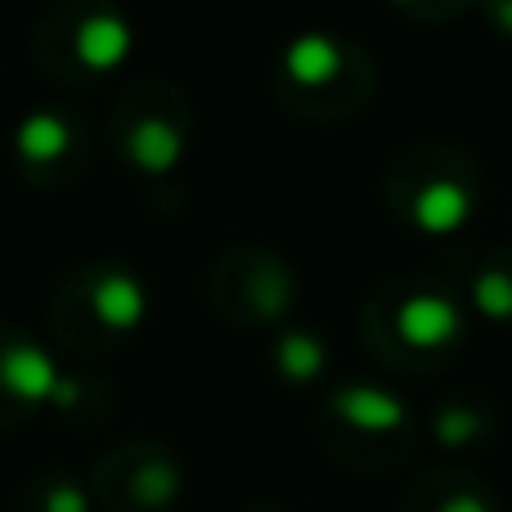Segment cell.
<instances>
[{
  "instance_id": "obj_1",
  "label": "cell",
  "mask_w": 512,
  "mask_h": 512,
  "mask_svg": "<svg viewBox=\"0 0 512 512\" xmlns=\"http://www.w3.org/2000/svg\"><path fill=\"white\" fill-rule=\"evenodd\" d=\"M0 387L18 400H54V405H77V382L59 378L54 360L41 346H9L0 355Z\"/></svg>"
},
{
  "instance_id": "obj_2",
  "label": "cell",
  "mask_w": 512,
  "mask_h": 512,
  "mask_svg": "<svg viewBox=\"0 0 512 512\" xmlns=\"http://www.w3.org/2000/svg\"><path fill=\"white\" fill-rule=\"evenodd\" d=\"M400 337L418 351H436V346H450L463 333V315L450 297L441 292H414V297L400 306Z\"/></svg>"
},
{
  "instance_id": "obj_3",
  "label": "cell",
  "mask_w": 512,
  "mask_h": 512,
  "mask_svg": "<svg viewBox=\"0 0 512 512\" xmlns=\"http://www.w3.org/2000/svg\"><path fill=\"white\" fill-rule=\"evenodd\" d=\"M333 409L342 423H351L355 432H396V427H405L409 409L400 396H391V391L382 387H346L333 396Z\"/></svg>"
},
{
  "instance_id": "obj_4",
  "label": "cell",
  "mask_w": 512,
  "mask_h": 512,
  "mask_svg": "<svg viewBox=\"0 0 512 512\" xmlns=\"http://www.w3.org/2000/svg\"><path fill=\"white\" fill-rule=\"evenodd\" d=\"M472 216V194L459 185V180H432L427 189H418L414 198V225L423 234H454L463 230Z\"/></svg>"
},
{
  "instance_id": "obj_5",
  "label": "cell",
  "mask_w": 512,
  "mask_h": 512,
  "mask_svg": "<svg viewBox=\"0 0 512 512\" xmlns=\"http://www.w3.org/2000/svg\"><path fill=\"white\" fill-rule=\"evenodd\" d=\"M131 27H126V18L117 14H95L86 18V23L77 27V59L86 63V68L95 72H108L117 68V63L131 54Z\"/></svg>"
},
{
  "instance_id": "obj_6",
  "label": "cell",
  "mask_w": 512,
  "mask_h": 512,
  "mask_svg": "<svg viewBox=\"0 0 512 512\" xmlns=\"http://www.w3.org/2000/svg\"><path fill=\"white\" fill-rule=\"evenodd\" d=\"M283 68H288V77L301 81V86H324V81H333L337 68H342V50H337L333 36L306 32V36H297V41L288 45Z\"/></svg>"
},
{
  "instance_id": "obj_7",
  "label": "cell",
  "mask_w": 512,
  "mask_h": 512,
  "mask_svg": "<svg viewBox=\"0 0 512 512\" xmlns=\"http://www.w3.org/2000/svg\"><path fill=\"white\" fill-rule=\"evenodd\" d=\"M149 310V297H144L140 279L131 274H104L95 288V315L104 319L108 328H135Z\"/></svg>"
},
{
  "instance_id": "obj_8",
  "label": "cell",
  "mask_w": 512,
  "mask_h": 512,
  "mask_svg": "<svg viewBox=\"0 0 512 512\" xmlns=\"http://www.w3.org/2000/svg\"><path fill=\"white\" fill-rule=\"evenodd\" d=\"M180 153H185V140H180V131L171 122H162V117H144L131 131V158L140 162L144 171H153V176L176 167Z\"/></svg>"
},
{
  "instance_id": "obj_9",
  "label": "cell",
  "mask_w": 512,
  "mask_h": 512,
  "mask_svg": "<svg viewBox=\"0 0 512 512\" xmlns=\"http://www.w3.org/2000/svg\"><path fill=\"white\" fill-rule=\"evenodd\" d=\"M274 360H279V373L288 382H315L328 364V351H324V342L310 333H283Z\"/></svg>"
},
{
  "instance_id": "obj_10",
  "label": "cell",
  "mask_w": 512,
  "mask_h": 512,
  "mask_svg": "<svg viewBox=\"0 0 512 512\" xmlns=\"http://www.w3.org/2000/svg\"><path fill=\"white\" fill-rule=\"evenodd\" d=\"M14 144L27 162H54L63 149H68V126H63V117H54V113H32L23 126H18Z\"/></svg>"
},
{
  "instance_id": "obj_11",
  "label": "cell",
  "mask_w": 512,
  "mask_h": 512,
  "mask_svg": "<svg viewBox=\"0 0 512 512\" xmlns=\"http://www.w3.org/2000/svg\"><path fill=\"white\" fill-rule=\"evenodd\" d=\"M176 495H180V472L171 468V463H149V468H140V477H135V499H140V504L162 508Z\"/></svg>"
},
{
  "instance_id": "obj_12",
  "label": "cell",
  "mask_w": 512,
  "mask_h": 512,
  "mask_svg": "<svg viewBox=\"0 0 512 512\" xmlns=\"http://www.w3.org/2000/svg\"><path fill=\"white\" fill-rule=\"evenodd\" d=\"M481 432V414L477 409H463V405H450L436 414V441L450 445V450H463V445H472Z\"/></svg>"
},
{
  "instance_id": "obj_13",
  "label": "cell",
  "mask_w": 512,
  "mask_h": 512,
  "mask_svg": "<svg viewBox=\"0 0 512 512\" xmlns=\"http://www.w3.org/2000/svg\"><path fill=\"white\" fill-rule=\"evenodd\" d=\"M477 306L490 319H512V279L508 274H481L477 279Z\"/></svg>"
},
{
  "instance_id": "obj_14",
  "label": "cell",
  "mask_w": 512,
  "mask_h": 512,
  "mask_svg": "<svg viewBox=\"0 0 512 512\" xmlns=\"http://www.w3.org/2000/svg\"><path fill=\"white\" fill-rule=\"evenodd\" d=\"M45 512H90V499L77 486H54L45 495Z\"/></svg>"
},
{
  "instance_id": "obj_15",
  "label": "cell",
  "mask_w": 512,
  "mask_h": 512,
  "mask_svg": "<svg viewBox=\"0 0 512 512\" xmlns=\"http://www.w3.org/2000/svg\"><path fill=\"white\" fill-rule=\"evenodd\" d=\"M436 512H490V504H486L481 495H468V490H463V495H450V499H445V504L436 508Z\"/></svg>"
},
{
  "instance_id": "obj_16",
  "label": "cell",
  "mask_w": 512,
  "mask_h": 512,
  "mask_svg": "<svg viewBox=\"0 0 512 512\" xmlns=\"http://www.w3.org/2000/svg\"><path fill=\"white\" fill-rule=\"evenodd\" d=\"M495 27H504L512 36V0H495Z\"/></svg>"
}]
</instances>
